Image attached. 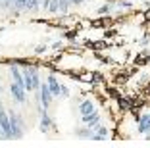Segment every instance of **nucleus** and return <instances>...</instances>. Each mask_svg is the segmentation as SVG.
Returning a JSON list of instances; mask_svg holds the SVG:
<instances>
[{
	"label": "nucleus",
	"mask_w": 150,
	"mask_h": 148,
	"mask_svg": "<svg viewBox=\"0 0 150 148\" xmlns=\"http://www.w3.org/2000/svg\"><path fill=\"white\" fill-rule=\"evenodd\" d=\"M4 92V85H2V81H0V94Z\"/></svg>",
	"instance_id": "obj_17"
},
{
	"label": "nucleus",
	"mask_w": 150,
	"mask_h": 148,
	"mask_svg": "<svg viewBox=\"0 0 150 148\" xmlns=\"http://www.w3.org/2000/svg\"><path fill=\"white\" fill-rule=\"evenodd\" d=\"M8 113H10V127H12V140L23 139V135H25V131H27L23 115L18 112H13V110H10Z\"/></svg>",
	"instance_id": "obj_1"
},
{
	"label": "nucleus",
	"mask_w": 150,
	"mask_h": 148,
	"mask_svg": "<svg viewBox=\"0 0 150 148\" xmlns=\"http://www.w3.org/2000/svg\"><path fill=\"white\" fill-rule=\"evenodd\" d=\"M0 12H2V0H0Z\"/></svg>",
	"instance_id": "obj_18"
},
{
	"label": "nucleus",
	"mask_w": 150,
	"mask_h": 148,
	"mask_svg": "<svg viewBox=\"0 0 150 148\" xmlns=\"http://www.w3.org/2000/svg\"><path fill=\"white\" fill-rule=\"evenodd\" d=\"M93 133H94V131L91 129V127H87V125L75 127V131H73V135H75V137H79V139H87V140L93 139Z\"/></svg>",
	"instance_id": "obj_9"
},
{
	"label": "nucleus",
	"mask_w": 150,
	"mask_h": 148,
	"mask_svg": "<svg viewBox=\"0 0 150 148\" xmlns=\"http://www.w3.org/2000/svg\"><path fill=\"white\" fill-rule=\"evenodd\" d=\"M64 46H66V44H64V40H54V42L50 44V50H52V52H62Z\"/></svg>",
	"instance_id": "obj_13"
},
{
	"label": "nucleus",
	"mask_w": 150,
	"mask_h": 148,
	"mask_svg": "<svg viewBox=\"0 0 150 148\" xmlns=\"http://www.w3.org/2000/svg\"><path fill=\"white\" fill-rule=\"evenodd\" d=\"M102 123V113L100 110H96V112L88 113V115H81V125H87L91 127V129H94L96 125H100Z\"/></svg>",
	"instance_id": "obj_7"
},
{
	"label": "nucleus",
	"mask_w": 150,
	"mask_h": 148,
	"mask_svg": "<svg viewBox=\"0 0 150 148\" xmlns=\"http://www.w3.org/2000/svg\"><path fill=\"white\" fill-rule=\"evenodd\" d=\"M96 102L91 100V98H81V102L77 104V112H79V118L81 115H88V113L96 112Z\"/></svg>",
	"instance_id": "obj_6"
},
{
	"label": "nucleus",
	"mask_w": 150,
	"mask_h": 148,
	"mask_svg": "<svg viewBox=\"0 0 150 148\" xmlns=\"http://www.w3.org/2000/svg\"><path fill=\"white\" fill-rule=\"evenodd\" d=\"M37 112H39V131L44 133V135H48L50 131L56 129V123H54L52 115L48 113V110H44L40 104H37Z\"/></svg>",
	"instance_id": "obj_2"
},
{
	"label": "nucleus",
	"mask_w": 150,
	"mask_h": 148,
	"mask_svg": "<svg viewBox=\"0 0 150 148\" xmlns=\"http://www.w3.org/2000/svg\"><path fill=\"white\" fill-rule=\"evenodd\" d=\"M139 44H141V48H146L150 44V33H144V35H142V39L139 40Z\"/></svg>",
	"instance_id": "obj_15"
},
{
	"label": "nucleus",
	"mask_w": 150,
	"mask_h": 148,
	"mask_svg": "<svg viewBox=\"0 0 150 148\" xmlns=\"http://www.w3.org/2000/svg\"><path fill=\"white\" fill-rule=\"evenodd\" d=\"M40 10V0H27L25 4V12L27 13H35Z\"/></svg>",
	"instance_id": "obj_10"
},
{
	"label": "nucleus",
	"mask_w": 150,
	"mask_h": 148,
	"mask_svg": "<svg viewBox=\"0 0 150 148\" xmlns=\"http://www.w3.org/2000/svg\"><path fill=\"white\" fill-rule=\"evenodd\" d=\"M48 6H50V0H40V10L48 12Z\"/></svg>",
	"instance_id": "obj_16"
},
{
	"label": "nucleus",
	"mask_w": 150,
	"mask_h": 148,
	"mask_svg": "<svg viewBox=\"0 0 150 148\" xmlns=\"http://www.w3.org/2000/svg\"><path fill=\"white\" fill-rule=\"evenodd\" d=\"M48 13H52V16H56V13H60V0H50Z\"/></svg>",
	"instance_id": "obj_12"
},
{
	"label": "nucleus",
	"mask_w": 150,
	"mask_h": 148,
	"mask_svg": "<svg viewBox=\"0 0 150 148\" xmlns=\"http://www.w3.org/2000/svg\"><path fill=\"white\" fill-rule=\"evenodd\" d=\"M69 96H71L69 87H67L66 83H62V85H60V98H69Z\"/></svg>",
	"instance_id": "obj_14"
},
{
	"label": "nucleus",
	"mask_w": 150,
	"mask_h": 148,
	"mask_svg": "<svg viewBox=\"0 0 150 148\" xmlns=\"http://www.w3.org/2000/svg\"><path fill=\"white\" fill-rule=\"evenodd\" d=\"M10 94H12V100L16 102V104H27V91L25 87H21V85L18 83H10Z\"/></svg>",
	"instance_id": "obj_4"
},
{
	"label": "nucleus",
	"mask_w": 150,
	"mask_h": 148,
	"mask_svg": "<svg viewBox=\"0 0 150 148\" xmlns=\"http://www.w3.org/2000/svg\"><path fill=\"white\" fill-rule=\"evenodd\" d=\"M137 133L139 135H146V133H150V110H144V112L139 113L137 118Z\"/></svg>",
	"instance_id": "obj_5"
},
{
	"label": "nucleus",
	"mask_w": 150,
	"mask_h": 148,
	"mask_svg": "<svg viewBox=\"0 0 150 148\" xmlns=\"http://www.w3.org/2000/svg\"><path fill=\"white\" fill-rule=\"evenodd\" d=\"M0 102H2V94H0Z\"/></svg>",
	"instance_id": "obj_19"
},
{
	"label": "nucleus",
	"mask_w": 150,
	"mask_h": 148,
	"mask_svg": "<svg viewBox=\"0 0 150 148\" xmlns=\"http://www.w3.org/2000/svg\"><path fill=\"white\" fill-rule=\"evenodd\" d=\"M0 135L2 140H12V127H10V113L6 112L4 104L0 102Z\"/></svg>",
	"instance_id": "obj_3"
},
{
	"label": "nucleus",
	"mask_w": 150,
	"mask_h": 148,
	"mask_svg": "<svg viewBox=\"0 0 150 148\" xmlns=\"http://www.w3.org/2000/svg\"><path fill=\"white\" fill-rule=\"evenodd\" d=\"M48 44H37L35 48H33V54H35V56H42V54H46L48 52Z\"/></svg>",
	"instance_id": "obj_11"
},
{
	"label": "nucleus",
	"mask_w": 150,
	"mask_h": 148,
	"mask_svg": "<svg viewBox=\"0 0 150 148\" xmlns=\"http://www.w3.org/2000/svg\"><path fill=\"white\" fill-rule=\"evenodd\" d=\"M0 140H2V135H0Z\"/></svg>",
	"instance_id": "obj_20"
},
{
	"label": "nucleus",
	"mask_w": 150,
	"mask_h": 148,
	"mask_svg": "<svg viewBox=\"0 0 150 148\" xmlns=\"http://www.w3.org/2000/svg\"><path fill=\"white\" fill-rule=\"evenodd\" d=\"M46 85H48V89H50V92H52V96L54 98H60V81H58V77L54 75V71H50L48 75H46Z\"/></svg>",
	"instance_id": "obj_8"
}]
</instances>
